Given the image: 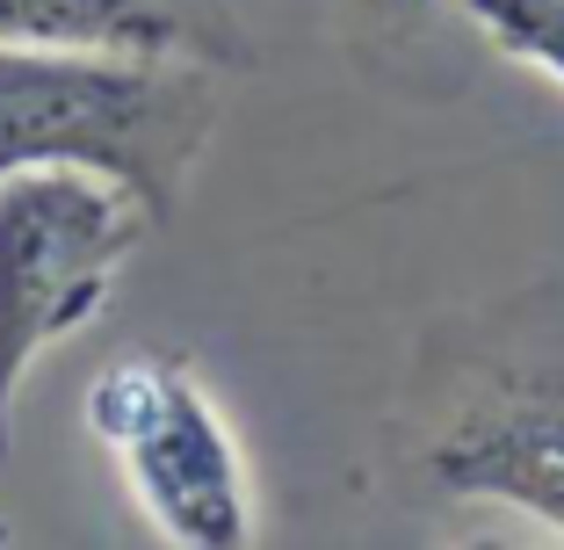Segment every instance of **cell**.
Instances as JSON below:
<instances>
[{
	"label": "cell",
	"mask_w": 564,
	"mask_h": 550,
	"mask_svg": "<svg viewBox=\"0 0 564 550\" xmlns=\"http://www.w3.org/2000/svg\"><path fill=\"white\" fill-rule=\"evenodd\" d=\"M369 8H427V0H369Z\"/></svg>",
	"instance_id": "cell-7"
},
{
	"label": "cell",
	"mask_w": 564,
	"mask_h": 550,
	"mask_svg": "<svg viewBox=\"0 0 564 550\" xmlns=\"http://www.w3.org/2000/svg\"><path fill=\"white\" fill-rule=\"evenodd\" d=\"M87 434L117 456L138 515L174 550H247L253 478L217 399L174 355H123L87 384Z\"/></svg>",
	"instance_id": "cell-3"
},
{
	"label": "cell",
	"mask_w": 564,
	"mask_h": 550,
	"mask_svg": "<svg viewBox=\"0 0 564 550\" xmlns=\"http://www.w3.org/2000/svg\"><path fill=\"white\" fill-rule=\"evenodd\" d=\"M0 51H138L182 58L166 0H0Z\"/></svg>",
	"instance_id": "cell-5"
},
{
	"label": "cell",
	"mask_w": 564,
	"mask_h": 550,
	"mask_svg": "<svg viewBox=\"0 0 564 550\" xmlns=\"http://www.w3.org/2000/svg\"><path fill=\"white\" fill-rule=\"evenodd\" d=\"M160 217L117 174L36 160L0 174V456L15 434L22 377L58 341L95 326L117 276Z\"/></svg>",
	"instance_id": "cell-2"
},
{
	"label": "cell",
	"mask_w": 564,
	"mask_h": 550,
	"mask_svg": "<svg viewBox=\"0 0 564 550\" xmlns=\"http://www.w3.org/2000/svg\"><path fill=\"white\" fill-rule=\"evenodd\" d=\"M217 131L210 73L138 51H0V174L66 160L174 217Z\"/></svg>",
	"instance_id": "cell-1"
},
{
	"label": "cell",
	"mask_w": 564,
	"mask_h": 550,
	"mask_svg": "<svg viewBox=\"0 0 564 550\" xmlns=\"http://www.w3.org/2000/svg\"><path fill=\"white\" fill-rule=\"evenodd\" d=\"M427 471L464 493L564 536V391H514L470 406L427 450Z\"/></svg>",
	"instance_id": "cell-4"
},
{
	"label": "cell",
	"mask_w": 564,
	"mask_h": 550,
	"mask_svg": "<svg viewBox=\"0 0 564 550\" xmlns=\"http://www.w3.org/2000/svg\"><path fill=\"white\" fill-rule=\"evenodd\" d=\"M456 8L499 58H514V66L543 73L550 87H564V0H456Z\"/></svg>",
	"instance_id": "cell-6"
}]
</instances>
